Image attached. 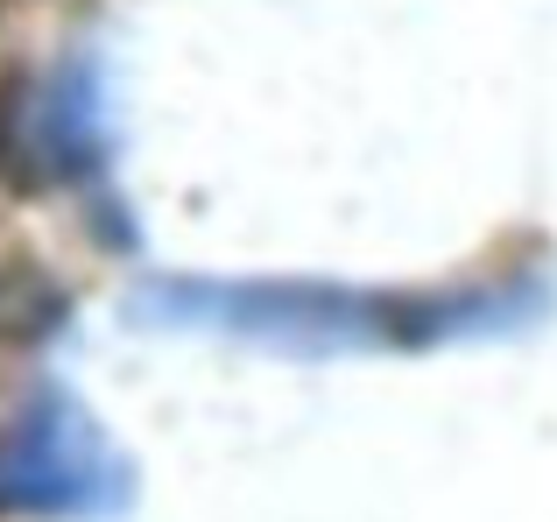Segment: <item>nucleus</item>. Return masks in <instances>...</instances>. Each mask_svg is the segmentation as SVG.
Listing matches in <instances>:
<instances>
[{
    "instance_id": "f03ea898",
    "label": "nucleus",
    "mask_w": 557,
    "mask_h": 522,
    "mask_svg": "<svg viewBox=\"0 0 557 522\" xmlns=\"http://www.w3.org/2000/svg\"><path fill=\"white\" fill-rule=\"evenodd\" d=\"M135 501V467L78 402V388L36 382L0 424V515L22 522H107Z\"/></svg>"
},
{
    "instance_id": "f257e3e1",
    "label": "nucleus",
    "mask_w": 557,
    "mask_h": 522,
    "mask_svg": "<svg viewBox=\"0 0 557 522\" xmlns=\"http://www.w3.org/2000/svg\"><path fill=\"white\" fill-rule=\"evenodd\" d=\"M550 303L544 283L494 289H354L311 275H156L135 289V318L163 332H212L261 353H423L451 339L536 325Z\"/></svg>"
},
{
    "instance_id": "7ed1b4c3",
    "label": "nucleus",
    "mask_w": 557,
    "mask_h": 522,
    "mask_svg": "<svg viewBox=\"0 0 557 522\" xmlns=\"http://www.w3.org/2000/svg\"><path fill=\"white\" fill-rule=\"evenodd\" d=\"M22 156L36 177L64 191H99L113 163V127H107V78L92 57H71L28 92L22 107Z\"/></svg>"
}]
</instances>
